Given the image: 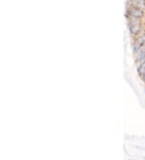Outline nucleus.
Masks as SVG:
<instances>
[{"label":"nucleus","instance_id":"nucleus-1","mask_svg":"<svg viewBox=\"0 0 145 160\" xmlns=\"http://www.w3.org/2000/svg\"><path fill=\"white\" fill-rule=\"evenodd\" d=\"M130 14L135 18H140L143 16V12H142L141 10L138 9V8H135V9H132V10H131Z\"/></svg>","mask_w":145,"mask_h":160},{"label":"nucleus","instance_id":"nucleus-2","mask_svg":"<svg viewBox=\"0 0 145 160\" xmlns=\"http://www.w3.org/2000/svg\"><path fill=\"white\" fill-rule=\"evenodd\" d=\"M136 1H143V0H136Z\"/></svg>","mask_w":145,"mask_h":160}]
</instances>
